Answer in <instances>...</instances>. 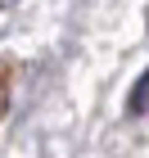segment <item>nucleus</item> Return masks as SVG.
Returning <instances> with one entry per match:
<instances>
[{"label":"nucleus","instance_id":"1","mask_svg":"<svg viewBox=\"0 0 149 158\" xmlns=\"http://www.w3.org/2000/svg\"><path fill=\"white\" fill-rule=\"evenodd\" d=\"M126 113H131V118H145L149 113V73L136 81V90H131V99H126Z\"/></svg>","mask_w":149,"mask_h":158},{"label":"nucleus","instance_id":"2","mask_svg":"<svg viewBox=\"0 0 149 158\" xmlns=\"http://www.w3.org/2000/svg\"><path fill=\"white\" fill-rule=\"evenodd\" d=\"M0 95H5V77H0Z\"/></svg>","mask_w":149,"mask_h":158},{"label":"nucleus","instance_id":"3","mask_svg":"<svg viewBox=\"0 0 149 158\" xmlns=\"http://www.w3.org/2000/svg\"><path fill=\"white\" fill-rule=\"evenodd\" d=\"M145 27H149V9H145Z\"/></svg>","mask_w":149,"mask_h":158}]
</instances>
